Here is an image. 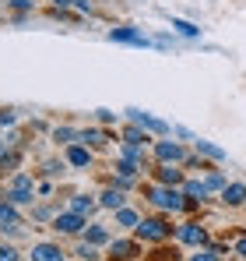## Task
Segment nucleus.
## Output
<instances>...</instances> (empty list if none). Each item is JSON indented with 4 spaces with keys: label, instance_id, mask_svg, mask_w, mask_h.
Here are the masks:
<instances>
[{
    "label": "nucleus",
    "instance_id": "obj_21",
    "mask_svg": "<svg viewBox=\"0 0 246 261\" xmlns=\"http://www.w3.org/2000/svg\"><path fill=\"white\" fill-rule=\"evenodd\" d=\"M172 29H176L179 36H187V39H197V36H201V29L190 25V21H183V18H172Z\"/></svg>",
    "mask_w": 246,
    "mask_h": 261
},
{
    "label": "nucleus",
    "instance_id": "obj_16",
    "mask_svg": "<svg viewBox=\"0 0 246 261\" xmlns=\"http://www.w3.org/2000/svg\"><path fill=\"white\" fill-rule=\"evenodd\" d=\"M71 208H74V212H81V216L88 219L91 212H95V208H99V201H95V198H88V194H74V201H71Z\"/></svg>",
    "mask_w": 246,
    "mask_h": 261
},
{
    "label": "nucleus",
    "instance_id": "obj_8",
    "mask_svg": "<svg viewBox=\"0 0 246 261\" xmlns=\"http://www.w3.org/2000/svg\"><path fill=\"white\" fill-rule=\"evenodd\" d=\"M64 258H67V254H64L60 244H46V240H42V244L32 247V261H64Z\"/></svg>",
    "mask_w": 246,
    "mask_h": 261
},
{
    "label": "nucleus",
    "instance_id": "obj_1",
    "mask_svg": "<svg viewBox=\"0 0 246 261\" xmlns=\"http://www.w3.org/2000/svg\"><path fill=\"white\" fill-rule=\"evenodd\" d=\"M32 194H36V180L25 173H18L7 187H4V198L11 201V205H28L32 201Z\"/></svg>",
    "mask_w": 246,
    "mask_h": 261
},
{
    "label": "nucleus",
    "instance_id": "obj_13",
    "mask_svg": "<svg viewBox=\"0 0 246 261\" xmlns=\"http://www.w3.org/2000/svg\"><path fill=\"white\" fill-rule=\"evenodd\" d=\"M151 138H148V130L144 127H137V124H130V127L123 130V145H137V148H144Z\"/></svg>",
    "mask_w": 246,
    "mask_h": 261
},
{
    "label": "nucleus",
    "instance_id": "obj_32",
    "mask_svg": "<svg viewBox=\"0 0 246 261\" xmlns=\"http://www.w3.org/2000/svg\"><path fill=\"white\" fill-rule=\"evenodd\" d=\"M99 120H102V124H113V120H116V113H109V110H99Z\"/></svg>",
    "mask_w": 246,
    "mask_h": 261
},
{
    "label": "nucleus",
    "instance_id": "obj_28",
    "mask_svg": "<svg viewBox=\"0 0 246 261\" xmlns=\"http://www.w3.org/2000/svg\"><path fill=\"white\" fill-rule=\"evenodd\" d=\"M204 184H207V191H218V187H225V176H222V173H211Z\"/></svg>",
    "mask_w": 246,
    "mask_h": 261
},
{
    "label": "nucleus",
    "instance_id": "obj_10",
    "mask_svg": "<svg viewBox=\"0 0 246 261\" xmlns=\"http://www.w3.org/2000/svg\"><path fill=\"white\" fill-rule=\"evenodd\" d=\"M99 205L109 208V212H116V208L127 205V191H120V187H106V191L99 194Z\"/></svg>",
    "mask_w": 246,
    "mask_h": 261
},
{
    "label": "nucleus",
    "instance_id": "obj_14",
    "mask_svg": "<svg viewBox=\"0 0 246 261\" xmlns=\"http://www.w3.org/2000/svg\"><path fill=\"white\" fill-rule=\"evenodd\" d=\"M84 240L95 244V247H102V244H109V229L99 226V222H91V226H84Z\"/></svg>",
    "mask_w": 246,
    "mask_h": 261
},
{
    "label": "nucleus",
    "instance_id": "obj_37",
    "mask_svg": "<svg viewBox=\"0 0 246 261\" xmlns=\"http://www.w3.org/2000/svg\"><path fill=\"white\" fill-rule=\"evenodd\" d=\"M53 4H56V7H71L74 0H53Z\"/></svg>",
    "mask_w": 246,
    "mask_h": 261
},
{
    "label": "nucleus",
    "instance_id": "obj_24",
    "mask_svg": "<svg viewBox=\"0 0 246 261\" xmlns=\"http://www.w3.org/2000/svg\"><path fill=\"white\" fill-rule=\"evenodd\" d=\"M78 141H81V145H102V130H95V127L78 130Z\"/></svg>",
    "mask_w": 246,
    "mask_h": 261
},
{
    "label": "nucleus",
    "instance_id": "obj_25",
    "mask_svg": "<svg viewBox=\"0 0 246 261\" xmlns=\"http://www.w3.org/2000/svg\"><path fill=\"white\" fill-rule=\"evenodd\" d=\"M74 254H78L81 261H95V258H99V251H95V244H88V240H84V244H78V251H74Z\"/></svg>",
    "mask_w": 246,
    "mask_h": 261
},
{
    "label": "nucleus",
    "instance_id": "obj_3",
    "mask_svg": "<svg viewBox=\"0 0 246 261\" xmlns=\"http://www.w3.org/2000/svg\"><path fill=\"white\" fill-rule=\"evenodd\" d=\"M148 201L155 208H169V212H179L183 208V194L176 187H148Z\"/></svg>",
    "mask_w": 246,
    "mask_h": 261
},
{
    "label": "nucleus",
    "instance_id": "obj_17",
    "mask_svg": "<svg viewBox=\"0 0 246 261\" xmlns=\"http://www.w3.org/2000/svg\"><path fill=\"white\" fill-rule=\"evenodd\" d=\"M159 184H165V187H176V184H183V170H172V166H159Z\"/></svg>",
    "mask_w": 246,
    "mask_h": 261
},
{
    "label": "nucleus",
    "instance_id": "obj_5",
    "mask_svg": "<svg viewBox=\"0 0 246 261\" xmlns=\"http://www.w3.org/2000/svg\"><path fill=\"white\" fill-rule=\"evenodd\" d=\"M127 117H130V124H137V127H144L148 134H172V127L165 124V120H159V117H151V113H144V110H127Z\"/></svg>",
    "mask_w": 246,
    "mask_h": 261
},
{
    "label": "nucleus",
    "instance_id": "obj_15",
    "mask_svg": "<svg viewBox=\"0 0 246 261\" xmlns=\"http://www.w3.org/2000/svg\"><path fill=\"white\" fill-rule=\"evenodd\" d=\"M194 148H197V155H207V159H214V163H222L225 159V148H218V145H211V141H194Z\"/></svg>",
    "mask_w": 246,
    "mask_h": 261
},
{
    "label": "nucleus",
    "instance_id": "obj_26",
    "mask_svg": "<svg viewBox=\"0 0 246 261\" xmlns=\"http://www.w3.org/2000/svg\"><path fill=\"white\" fill-rule=\"evenodd\" d=\"M21 254H18V247H11V244H4L0 247V261H18Z\"/></svg>",
    "mask_w": 246,
    "mask_h": 261
},
{
    "label": "nucleus",
    "instance_id": "obj_36",
    "mask_svg": "<svg viewBox=\"0 0 246 261\" xmlns=\"http://www.w3.org/2000/svg\"><path fill=\"white\" fill-rule=\"evenodd\" d=\"M236 254H239V258H246V240H239V244H236Z\"/></svg>",
    "mask_w": 246,
    "mask_h": 261
},
{
    "label": "nucleus",
    "instance_id": "obj_7",
    "mask_svg": "<svg viewBox=\"0 0 246 261\" xmlns=\"http://www.w3.org/2000/svg\"><path fill=\"white\" fill-rule=\"evenodd\" d=\"M109 39H113V43H130V46H155V39H148L144 32H137V29H130V25L113 29V32H109Z\"/></svg>",
    "mask_w": 246,
    "mask_h": 261
},
{
    "label": "nucleus",
    "instance_id": "obj_2",
    "mask_svg": "<svg viewBox=\"0 0 246 261\" xmlns=\"http://www.w3.org/2000/svg\"><path fill=\"white\" fill-rule=\"evenodd\" d=\"M84 226H88V219L81 216V212H56L53 216V229L60 233V237H78V233H84Z\"/></svg>",
    "mask_w": 246,
    "mask_h": 261
},
{
    "label": "nucleus",
    "instance_id": "obj_34",
    "mask_svg": "<svg viewBox=\"0 0 246 261\" xmlns=\"http://www.w3.org/2000/svg\"><path fill=\"white\" fill-rule=\"evenodd\" d=\"M11 7H18V11H28V7H32V0H11Z\"/></svg>",
    "mask_w": 246,
    "mask_h": 261
},
{
    "label": "nucleus",
    "instance_id": "obj_6",
    "mask_svg": "<svg viewBox=\"0 0 246 261\" xmlns=\"http://www.w3.org/2000/svg\"><path fill=\"white\" fill-rule=\"evenodd\" d=\"M155 159L165 163V166H179V163H187V152H183V145H176V141H159V145H155Z\"/></svg>",
    "mask_w": 246,
    "mask_h": 261
},
{
    "label": "nucleus",
    "instance_id": "obj_33",
    "mask_svg": "<svg viewBox=\"0 0 246 261\" xmlns=\"http://www.w3.org/2000/svg\"><path fill=\"white\" fill-rule=\"evenodd\" d=\"M53 216V208H49V205H42V208H36V219H49Z\"/></svg>",
    "mask_w": 246,
    "mask_h": 261
},
{
    "label": "nucleus",
    "instance_id": "obj_9",
    "mask_svg": "<svg viewBox=\"0 0 246 261\" xmlns=\"http://www.w3.org/2000/svg\"><path fill=\"white\" fill-rule=\"evenodd\" d=\"M176 237H179L183 244H204V240H207V233H204L201 222H183V226L176 229Z\"/></svg>",
    "mask_w": 246,
    "mask_h": 261
},
{
    "label": "nucleus",
    "instance_id": "obj_22",
    "mask_svg": "<svg viewBox=\"0 0 246 261\" xmlns=\"http://www.w3.org/2000/svg\"><path fill=\"white\" fill-rule=\"evenodd\" d=\"M137 222H141V216H137L134 208H127V205L116 208V226H137Z\"/></svg>",
    "mask_w": 246,
    "mask_h": 261
},
{
    "label": "nucleus",
    "instance_id": "obj_35",
    "mask_svg": "<svg viewBox=\"0 0 246 261\" xmlns=\"http://www.w3.org/2000/svg\"><path fill=\"white\" fill-rule=\"evenodd\" d=\"M74 7H78L81 14H84V11H91V4H88V0H74Z\"/></svg>",
    "mask_w": 246,
    "mask_h": 261
},
{
    "label": "nucleus",
    "instance_id": "obj_20",
    "mask_svg": "<svg viewBox=\"0 0 246 261\" xmlns=\"http://www.w3.org/2000/svg\"><path fill=\"white\" fill-rule=\"evenodd\" d=\"M53 141L56 145H74L78 141V130L74 127H53Z\"/></svg>",
    "mask_w": 246,
    "mask_h": 261
},
{
    "label": "nucleus",
    "instance_id": "obj_27",
    "mask_svg": "<svg viewBox=\"0 0 246 261\" xmlns=\"http://www.w3.org/2000/svg\"><path fill=\"white\" fill-rule=\"evenodd\" d=\"M64 166H67L64 159H49V163H46V173H49V176H56V173H64Z\"/></svg>",
    "mask_w": 246,
    "mask_h": 261
},
{
    "label": "nucleus",
    "instance_id": "obj_11",
    "mask_svg": "<svg viewBox=\"0 0 246 261\" xmlns=\"http://www.w3.org/2000/svg\"><path fill=\"white\" fill-rule=\"evenodd\" d=\"M91 163V152H88V145H81V141H74V145H67V166H88Z\"/></svg>",
    "mask_w": 246,
    "mask_h": 261
},
{
    "label": "nucleus",
    "instance_id": "obj_30",
    "mask_svg": "<svg viewBox=\"0 0 246 261\" xmlns=\"http://www.w3.org/2000/svg\"><path fill=\"white\" fill-rule=\"evenodd\" d=\"M190 261H222V258H218V251H201V254H194Z\"/></svg>",
    "mask_w": 246,
    "mask_h": 261
},
{
    "label": "nucleus",
    "instance_id": "obj_23",
    "mask_svg": "<svg viewBox=\"0 0 246 261\" xmlns=\"http://www.w3.org/2000/svg\"><path fill=\"white\" fill-rule=\"evenodd\" d=\"M183 191H187L190 198H204V194H207V184H204V180H187V184H183Z\"/></svg>",
    "mask_w": 246,
    "mask_h": 261
},
{
    "label": "nucleus",
    "instance_id": "obj_4",
    "mask_svg": "<svg viewBox=\"0 0 246 261\" xmlns=\"http://www.w3.org/2000/svg\"><path fill=\"white\" fill-rule=\"evenodd\" d=\"M134 233H137V240H151V244H159V240H165V237L172 233V226H165L162 219H141V222L134 226Z\"/></svg>",
    "mask_w": 246,
    "mask_h": 261
},
{
    "label": "nucleus",
    "instance_id": "obj_19",
    "mask_svg": "<svg viewBox=\"0 0 246 261\" xmlns=\"http://www.w3.org/2000/svg\"><path fill=\"white\" fill-rule=\"evenodd\" d=\"M11 222H18V205H11L7 198L0 201V226H11Z\"/></svg>",
    "mask_w": 246,
    "mask_h": 261
},
{
    "label": "nucleus",
    "instance_id": "obj_31",
    "mask_svg": "<svg viewBox=\"0 0 246 261\" xmlns=\"http://www.w3.org/2000/svg\"><path fill=\"white\" fill-rule=\"evenodd\" d=\"M172 134H176V138H187V141H197V138H194L187 127H172Z\"/></svg>",
    "mask_w": 246,
    "mask_h": 261
},
{
    "label": "nucleus",
    "instance_id": "obj_12",
    "mask_svg": "<svg viewBox=\"0 0 246 261\" xmlns=\"http://www.w3.org/2000/svg\"><path fill=\"white\" fill-rule=\"evenodd\" d=\"M222 201H225V205H243L246 201V184H225V187H222Z\"/></svg>",
    "mask_w": 246,
    "mask_h": 261
},
{
    "label": "nucleus",
    "instance_id": "obj_18",
    "mask_svg": "<svg viewBox=\"0 0 246 261\" xmlns=\"http://www.w3.org/2000/svg\"><path fill=\"white\" fill-rule=\"evenodd\" d=\"M109 251H113V258H134V251H137V247H134L130 240H113V244H109Z\"/></svg>",
    "mask_w": 246,
    "mask_h": 261
},
{
    "label": "nucleus",
    "instance_id": "obj_29",
    "mask_svg": "<svg viewBox=\"0 0 246 261\" xmlns=\"http://www.w3.org/2000/svg\"><path fill=\"white\" fill-rule=\"evenodd\" d=\"M18 117H14V110H0V127H11Z\"/></svg>",
    "mask_w": 246,
    "mask_h": 261
}]
</instances>
